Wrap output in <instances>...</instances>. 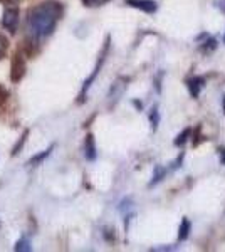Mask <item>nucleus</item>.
<instances>
[{
  "label": "nucleus",
  "instance_id": "dca6fc26",
  "mask_svg": "<svg viewBox=\"0 0 225 252\" xmlns=\"http://www.w3.org/2000/svg\"><path fill=\"white\" fill-rule=\"evenodd\" d=\"M5 46H7V44H5V40H3L2 37H0V56L3 54V49H5Z\"/></svg>",
  "mask_w": 225,
  "mask_h": 252
},
{
  "label": "nucleus",
  "instance_id": "9b49d317",
  "mask_svg": "<svg viewBox=\"0 0 225 252\" xmlns=\"http://www.w3.org/2000/svg\"><path fill=\"white\" fill-rule=\"evenodd\" d=\"M150 121H151V128L157 129L158 121H160V115H158V109H157V108L151 109V113H150Z\"/></svg>",
  "mask_w": 225,
  "mask_h": 252
},
{
  "label": "nucleus",
  "instance_id": "f257e3e1",
  "mask_svg": "<svg viewBox=\"0 0 225 252\" xmlns=\"http://www.w3.org/2000/svg\"><path fill=\"white\" fill-rule=\"evenodd\" d=\"M63 15L59 2H44L27 14V31L31 39L42 40L54 32L57 20Z\"/></svg>",
  "mask_w": 225,
  "mask_h": 252
},
{
  "label": "nucleus",
  "instance_id": "f8f14e48",
  "mask_svg": "<svg viewBox=\"0 0 225 252\" xmlns=\"http://www.w3.org/2000/svg\"><path fill=\"white\" fill-rule=\"evenodd\" d=\"M7 101H9V91L3 86H0V109H3Z\"/></svg>",
  "mask_w": 225,
  "mask_h": 252
},
{
  "label": "nucleus",
  "instance_id": "423d86ee",
  "mask_svg": "<svg viewBox=\"0 0 225 252\" xmlns=\"http://www.w3.org/2000/svg\"><path fill=\"white\" fill-rule=\"evenodd\" d=\"M84 157L88 158L89 161L96 160V145H94L93 135L86 136V141H84Z\"/></svg>",
  "mask_w": 225,
  "mask_h": 252
},
{
  "label": "nucleus",
  "instance_id": "f3484780",
  "mask_svg": "<svg viewBox=\"0 0 225 252\" xmlns=\"http://www.w3.org/2000/svg\"><path fill=\"white\" fill-rule=\"evenodd\" d=\"M219 7H220V10L225 12V0H222V2H219Z\"/></svg>",
  "mask_w": 225,
  "mask_h": 252
},
{
  "label": "nucleus",
  "instance_id": "0eeeda50",
  "mask_svg": "<svg viewBox=\"0 0 225 252\" xmlns=\"http://www.w3.org/2000/svg\"><path fill=\"white\" fill-rule=\"evenodd\" d=\"M190 229H192V223L185 217L182 220V223H180V229H178V239H180V241H187L188 234H190Z\"/></svg>",
  "mask_w": 225,
  "mask_h": 252
},
{
  "label": "nucleus",
  "instance_id": "7ed1b4c3",
  "mask_svg": "<svg viewBox=\"0 0 225 252\" xmlns=\"http://www.w3.org/2000/svg\"><path fill=\"white\" fill-rule=\"evenodd\" d=\"M17 24H19V9L17 7H10L3 12V17H2V26L5 27L10 34H14L17 31Z\"/></svg>",
  "mask_w": 225,
  "mask_h": 252
},
{
  "label": "nucleus",
  "instance_id": "6ab92c4d",
  "mask_svg": "<svg viewBox=\"0 0 225 252\" xmlns=\"http://www.w3.org/2000/svg\"><path fill=\"white\" fill-rule=\"evenodd\" d=\"M224 44H225V35H224Z\"/></svg>",
  "mask_w": 225,
  "mask_h": 252
},
{
  "label": "nucleus",
  "instance_id": "4468645a",
  "mask_svg": "<svg viewBox=\"0 0 225 252\" xmlns=\"http://www.w3.org/2000/svg\"><path fill=\"white\" fill-rule=\"evenodd\" d=\"M51 150H52V148L46 150V152H44L42 155H40V153H39V155H35V157H34V158H32V160H31V163H37V161H42L44 158H46V157L49 155V153H51Z\"/></svg>",
  "mask_w": 225,
  "mask_h": 252
},
{
  "label": "nucleus",
  "instance_id": "9d476101",
  "mask_svg": "<svg viewBox=\"0 0 225 252\" xmlns=\"http://www.w3.org/2000/svg\"><path fill=\"white\" fill-rule=\"evenodd\" d=\"M15 251L22 252V251H31V242L27 239H20V241L15 244Z\"/></svg>",
  "mask_w": 225,
  "mask_h": 252
},
{
  "label": "nucleus",
  "instance_id": "6e6552de",
  "mask_svg": "<svg viewBox=\"0 0 225 252\" xmlns=\"http://www.w3.org/2000/svg\"><path fill=\"white\" fill-rule=\"evenodd\" d=\"M165 175H166V168L157 166V168H155V173H153V178H151V182H150V187H151V185H157L158 182H161Z\"/></svg>",
  "mask_w": 225,
  "mask_h": 252
},
{
  "label": "nucleus",
  "instance_id": "ddd939ff",
  "mask_svg": "<svg viewBox=\"0 0 225 252\" xmlns=\"http://www.w3.org/2000/svg\"><path fill=\"white\" fill-rule=\"evenodd\" d=\"M190 133H192L190 129H185V131H183L182 135H178V136H177V140H175V145H177V146H182V145L187 141V138L190 136Z\"/></svg>",
  "mask_w": 225,
  "mask_h": 252
},
{
  "label": "nucleus",
  "instance_id": "2eb2a0df",
  "mask_svg": "<svg viewBox=\"0 0 225 252\" xmlns=\"http://www.w3.org/2000/svg\"><path fill=\"white\" fill-rule=\"evenodd\" d=\"M219 157H220V161L225 165V148H219Z\"/></svg>",
  "mask_w": 225,
  "mask_h": 252
},
{
  "label": "nucleus",
  "instance_id": "20e7f679",
  "mask_svg": "<svg viewBox=\"0 0 225 252\" xmlns=\"http://www.w3.org/2000/svg\"><path fill=\"white\" fill-rule=\"evenodd\" d=\"M125 3L128 7H133V9L146 12V14H155L158 9L155 0H125Z\"/></svg>",
  "mask_w": 225,
  "mask_h": 252
},
{
  "label": "nucleus",
  "instance_id": "1a4fd4ad",
  "mask_svg": "<svg viewBox=\"0 0 225 252\" xmlns=\"http://www.w3.org/2000/svg\"><path fill=\"white\" fill-rule=\"evenodd\" d=\"M84 3V7H101V5H106L109 0H81Z\"/></svg>",
  "mask_w": 225,
  "mask_h": 252
},
{
  "label": "nucleus",
  "instance_id": "39448f33",
  "mask_svg": "<svg viewBox=\"0 0 225 252\" xmlns=\"http://www.w3.org/2000/svg\"><path fill=\"white\" fill-rule=\"evenodd\" d=\"M203 86H205V78H202V76H193V78L187 79V88L192 97H198Z\"/></svg>",
  "mask_w": 225,
  "mask_h": 252
},
{
  "label": "nucleus",
  "instance_id": "a211bd4d",
  "mask_svg": "<svg viewBox=\"0 0 225 252\" xmlns=\"http://www.w3.org/2000/svg\"><path fill=\"white\" fill-rule=\"evenodd\" d=\"M222 108H224V113H225V94L222 97Z\"/></svg>",
  "mask_w": 225,
  "mask_h": 252
},
{
  "label": "nucleus",
  "instance_id": "f03ea898",
  "mask_svg": "<svg viewBox=\"0 0 225 252\" xmlns=\"http://www.w3.org/2000/svg\"><path fill=\"white\" fill-rule=\"evenodd\" d=\"M27 71V64H26V58L20 51H17L12 58V72H10V78L14 83H19L22 81V78L26 76Z\"/></svg>",
  "mask_w": 225,
  "mask_h": 252
}]
</instances>
